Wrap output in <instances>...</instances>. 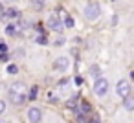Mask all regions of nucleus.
I'll return each instance as SVG.
<instances>
[{
  "label": "nucleus",
  "mask_w": 134,
  "mask_h": 123,
  "mask_svg": "<svg viewBox=\"0 0 134 123\" xmlns=\"http://www.w3.org/2000/svg\"><path fill=\"white\" fill-rule=\"evenodd\" d=\"M81 83H83V77L77 75V77H75V85H81Z\"/></svg>",
  "instance_id": "obj_18"
},
{
  "label": "nucleus",
  "mask_w": 134,
  "mask_h": 123,
  "mask_svg": "<svg viewBox=\"0 0 134 123\" xmlns=\"http://www.w3.org/2000/svg\"><path fill=\"white\" fill-rule=\"evenodd\" d=\"M70 85H72V81H70V79H61V81H59V92H61V90H63V92H64V90H68V88H70Z\"/></svg>",
  "instance_id": "obj_13"
},
{
  "label": "nucleus",
  "mask_w": 134,
  "mask_h": 123,
  "mask_svg": "<svg viewBox=\"0 0 134 123\" xmlns=\"http://www.w3.org/2000/svg\"><path fill=\"white\" fill-rule=\"evenodd\" d=\"M46 6V0H30V8L33 11H42Z\"/></svg>",
  "instance_id": "obj_10"
},
{
  "label": "nucleus",
  "mask_w": 134,
  "mask_h": 123,
  "mask_svg": "<svg viewBox=\"0 0 134 123\" xmlns=\"http://www.w3.org/2000/svg\"><path fill=\"white\" fill-rule=\"evenodd\" d=\"M2 11H4V8H2V4H0V15H2Z\"/></svg>",
  "instance_id": "obj_20"
},
{
  "label": "nucleus",
  "mask_w": 134,
  "mask_h": 123,
  "mask_svg": "<svg viewBox=\"0 0 134 123\" xmlns=\"http://www.w3.org/2000/svg\"><path fill=\"white\" fill-rule=\"evenodd\" d=\"M26 119L30 123H41L42 121V110H41V107H37V105L28 107L26 108Z\"/></svg>",
  "instance_id": "obj_6"
},
{
  "label": "nucleus",
  "mask_w": 134,
  "mask_h": 123,
  "mask_svg": "<svg viewBox=\"0 0 134 123\" xmlns=\"http://www.w3.org/2000/svg\"><path fill=\"white\" fill-rule=\"evenodd\" d=\"M123 108H125L127 112H134V96H132V94L123 99Z\"/></svg>",
  "instance_id": "obj_11"
},
{
  "label": "nucleus",
  "mask_w": 134,
  "mask_h": 123,
  "mask_svg": "<svg viewBox=\"0 0 134 123\" xmlns=\"http://www.w3.org/2000/svg\"><path fill=\"white\" fill-rule=\"evenodd\" d=\"M8 52H9L8 44H6L4 41H0V55H4V53H8Z\"/></svg>",
  "instance_id": "obj_15"
},
{
  "label": "nucleus",
  "mask_w": 134,
  "mask_h": 123,
  "mask_svg": "<svg viewBox=\"0 0 134 123\" xmlns=\"http://www.w3.org/2000/svg\"><path fill=\"white\" fill-rule=\"evenodd\" d=\"M28 94H30V88L26 83L22 81H15L8 86V99L15 105V107H22L26 105L28 101Z\"/></svg>",
  "instance_id": "obj_1"
},
{
  "label": "nucleus",
  "mask_w": 134,
  "mask_h": 123,
  "mask_svg": "<svg viewBox=\"0 0 134 123\" xmlns=\"http://www.w3.org/2000/svg\"><path fill=\"white\" fill-rule=\"evenodd\" d=\"M61 15L64 17V20H63V24H64V28H74V26H75V20H74V19H72L70 15H66L64 11H61Z\"/></svg>",
  "instance_id": "obj_12"
},
{
  "label": "nucleus",
  "mask_w": 134,
  "mask_h": 123,
  "mask_svg": "<svg viewBox=\"0 0 134 123\" xmlns=\"http://www.w3.org/2000/svg\"><path fill=\"white\" fill-rule=\"evenodd\" d=\"M83 15H85V19H86L88 22L97 20L99 15H101V6H99V2H96V0L88 2V4L85 6V9H83Z\"/></svg>",
  "instance_id": "obj_2"
},
{
  "label": "nucleus",
  "mask_w": 134,
  "mask_h": 123,
  "mask_svg": "<svg viewBox=\"0 0 134 123\" xmlns=\"http://www.w3.org/2000/svg\"><path fill=\"white\" fill-rule=\"evenodd\" d=\"M46 26L52 30V31H63V28H64V24H63V20H61V17L59 15H50L48 17V20H46Z\"/></svg>",
  "instance_id": "obj_7"
},
{
  "label": "nucleus",
  "mask_w": 134,
  "mask_h": 123,
  "mask_svg": "<svg viewBox=\"0 0 134 123\" xmlns=\"http://www.w3.org/2000/svg\"><path fill=\"white\" fill-rule=\"evenodd\" d=\"M35 41H37L39 44H46V42H48V39H46V37H42V35H41V37H37Z\"/></svg>",
  "instance_id": "obj_17"
},
{
  "label": "nucleus",
  "mask_w": 134,
  "mask_h": 123,
  "mask_svg": "<svg viewBox=\"0 0 134 123\" xmlns=\"http://www.w3.org/2000/svg\"><path fill=\"white\" fill-rule=\"evenodd\" d=\"M17 72H19V66H17V64H8V74L13 75V74H17Z\"/></svg>",
  "instance_id": "obj_16"
},
{
  "label": "nucleus",
  "mask_w": 134,
  "mask_h": 123,
  "mask_svg": "<svg viewBox=\"0 0 134 123\" xmlns=\"http://www.w3.org/2000/svg\"><path fill=\"white\" fill-rule=\"evenodd\" d=\"M6 35H9V37H20V35H22V30H20L19 22L8 24V26H6Z\"/></svg>",
  "instance_id": "obj_8"
},
{
  "label": "nucleus",
  "mask_w": 134,
  "mask_h": 123,
  "mask_svg": "<svg viewBox=\"0 0 134 123\" xmlns=\"http://www.w3.org/2000/svg\"><path fill=\"white\" fill-rule=\"evenodd\" d=\"M17 17H19V11H17L15 8H8V9L2 11V19H4V20H15Z\"/></svg>",
  "instance_id": "obj_9"
},
{
  "label": "nucleus",
  "mask_w": 134,
  "mask_h": 123,
  "mask_svg": "<svg viewBox=\"0 0 134 123\" xmlns=\"http://www.w3.org/2000/svg\"><path fill=\"white\" fill-rule=\"evenodd\" d=\"M70 64H72L70 57H66V55H59V57L53 61L52 68H53L55 72H59V74H64V72H68V70H70Z\"/></svg>",
  "instance_id": "obj_4"
},
{
  "label": "nucleus",
  "mask_w": 134,
  "mask_h": 123,
  "mask_svg": "<svg viewBox=\"0 0 134 123\" xmlns=\"http://www.w3.org/2000/svg\"><path fill=\"white\" fill-rule=\"evenodd\" d=\"M6 110H8V103H6L4 99H0V118L6 114Z\"/></svg>",
  "instance_id": "obj_14"
},
{
  "label": "nucleus",
  "mask_w": 134,
  "mask_h": 123,
  "mask_svg": "<svg viewBox=\"0 0 134 123\" xmlns=\"http://www.w3.org/2000/svg\"><path fill=\"white\" fill-rule=\"evenodd\" d=\"M130 94H132L130 83H129L127 79H119V81L116 83V96H118L119 99H125V97H129Z\"/></svg>",
  "instance_id": "obj_5"
},
{
  "label": "nucleus",
  "mask_w": 134,
  "mask_h": 123,
  "mask_svg": "<svg viewBox=\"0 0 134 123\" xmlns=\"http://www.w3.org/2000/svg\"><path fill=\"white\" fill-rule=\"evenodd\" d=\"M0 123H9L8 119H4V118H0Z\"/></svg>",
  "instance_id": "obj_19"
},
{
  "label": "nucleus",
  "mask_w": 134,
  "mask_h": 123,
  "mask_svg": "<svg viewBox=\"0 0 134 123\" xmlns=\"http://www.w3.org/2000/svg\"><path fill=\"white\" fill-rule=\"evenodd\" d=\"M108 90H110V83H108V79L103 77V75L96 77V81H94V94H96L97 97H105V96L108 94Z\"/></svg>",
  "instance_id": "obj_3"
}]
</instances>
